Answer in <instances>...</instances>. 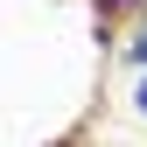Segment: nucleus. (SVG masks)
<instances>
[{
	"mask_svg": "<svg viewBox=\"0 0 147 147\" xmlns=\"http://www.w3.org/2000/svg\"><path fill=\"white\" fill-rule=\"evenodd\" d=\"M133 63H147V28H140V35H133Z\"/></svg>",
	"mask_w": 147,
	"mask_h": 147,
	"instance_id": "nucleus-1",
	"label": "nucleus"
},
{
	"mask_svg": "<svg viewBox=\"0 0 147 147\" xmlns=\"http://www.w3.org/2000/svg\"><path fill=\"white\" fill-rule=\"evenodd\" d=\"M133 105H140V112H147V84H140V91H133Z\"/></svg>",
	"mask_w": 147,
	"mask_h": 147,
	"instance_id": "nucleus-2",
	"label": "nucleus"
}]
</instances>
